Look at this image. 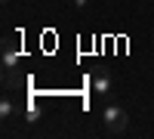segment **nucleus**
Returning <instances> with one entry per match:
<instances>
[{"label":"nucleus","instance_id":"nucleus-1","mask_svg":"<svg viewBox=\"0 0 154 139\" xmlns=\"http://www.w3.org/2000/svg\"><path fill=\"white\" fill-rule=\"evenodd\" d=\"M126 124H130V115H126L120 105H108V108H105V130H108L111 136L123 133Z\"/></svg>","mask_w":154,"mask_h":139},{"label":"nucleus","instance_id":"nucleus-2","mask_svg":"<svg viewBox=\"0 0 154 139\" xmlns=\"http://www.w3.org/2000/svg\"><path fill=\"white\" fill-rule=\"evenodd\" d=\"M19 56H22V37L19 34H6L3 37V68L19 65Z\"/></svg>","mask_w":154,"mask_h":139},{"label":"nucleus","instance_id":"nucleus-3","mask_svg":"<svg viewBox=\"0 0 154 139\" xmlns=\"http://www.w3.org/2000/svg\"><path fill=\"white\" fill-rule=\"evenodd\" d=\"M3 87L6 90H25V87H28V77L19 74L16 65H9V68H3Z\"/></svg>","mask_w":154,"mask_h":139},{"label":"nucleus","instance_id":"nucleus-4","mask_svg":"<svg viewBox=\"0 0 154 139\" xmlns=\"http://www.w3.org/2000/svg\"><path fill=\"white\" fill-rule=\"evenodd\" d=\"M111 87H114L111 74H108L105 68H99V71L93 74V93H96V96H108V93H111Z\"/></svg>","mask_w":154,"mask_h":139},{"label":"nucleus","instance_id":"nucleus-5","mask_svg":"<svg viewBox=\"0 0 154 139\" xmlns=\"http://www.w3.org/2000/svg\"><path fill=\"white\" fill-rule=\"evenodd\" d=\"M19 115H22V108L12 102V96L0 99V118H3V121H12V118H19Z\"/></svg>","mask_w":154,"mask_h":139},{"label":"nucleus","instance_id":"nucleus-6","mask_svg":"<svg viewBox=\"0 0 154 139\" xmlns=\"http://www.w3.org/2000/svg\"><path fill=\"white\" fill-rule=\"evenodd\" d=\"M25 115H28V121H37V108H34V105H28V108H25Z\"/></svg>","mask_w":154,"mask_h":139},{"label":"nucleus","instance_id":"nucleus-7","mask_svg":"<svg viewBox=\"0 0 154 139\" xmlns=\"http://www.w3.org/2000/svg\"><path fill=\"white\" fill-rule=\"evenodd\" d=\"M74 3H77V6H86V0H74Z\"/></svg>","mask_w":154,"mask_h":139}]
</instances>
